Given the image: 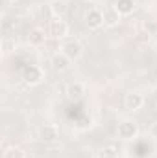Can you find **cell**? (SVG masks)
<instances>
[{
	"instance_id": "d6986e66",
	"label": "cell",
	"mask_w": 157,
	"mask_h": 158,
	"mask_svg": "<svg viewBox=\"0 0 157 158\" xmlns=\"http://www.w3.org/2000/svg\"><path fill=\"white\" fill-rule=\"evenodd\" d=\"M154 121H157V110L154 112Z\"/></svg>"
},
{
	"instance_id": "ac0fdd59",
	"label": "cell",
	"mask_w": 157,
	"mask_h": 158,
	"mask_svg": "<svg viewBox=\"0 0 157 158\" xmlns=\"http://www.w3.org/2000/svg\"><path fill=\"white\" fill-rule=\"evenodd\" d=\"M152 99H154V101L157 103V86L154 88V90H152Z\"/></svg>"
},
{
	"instance_id": "277c9868",
	"label": "cell",
	"mask_w": 157,
	"mask_h": 158,
	"mask_svg": "<svg viewBox=\"0 0 157 158\" xmlns=\"http://www.w3.org/2000/svg\"><path fill=\"white\" fill-rule=\"evenodd\" d=\"M43 77H44V72L37 64H28L24 68V72H22V79L28 85H39L41 81H43Z\"/></svg>"
},
{
	"instance_id": "ba28073f",
	"label": "cell",
	"mask_w": 157,
	"mask_h": 158,
	"mask_svg": "<svg viewBox=\"0 0 157 158\" xmlns=\"http://www.w3.org/2000/svg\"><path fill=\"white\" fill-rule=\"evenodd\" d=\"M120 13H118L117 9L111 6V7H107L105 11H104V26H109V28H115L118 22H120Z\"/></svg>"
},
{
	"instance_id": "7a4b0ae2",
	"label": "cell",
	"mask_w": 157,
	"mask_h": 158,
	"mask_svg": "<svg viewBox=\"0 0 157 158\" xmlns=\"http://www.w3.org/2000/svg\"><path fill=\"white\" fill-rule=\"evenodd\" d=\"M48 33L54 39H63L69 33V26L61 17H52L50 22H48Z\"/></svg>"
},
{
	"instance_id": "52a82bcc",
	"label": "cell",
	"mask_w": 157,
	"mask_h": 158,
	"mask_svg": "<svg viewBox=\"0 0 157 158\" xmlns=\"http://www.w3.org/2000/svg\"><path fill=\"white\" fill-rule=\"evenodd\" d=\"M124 105H126V109H129V110H139V109L144 105V98H142V94H139V92H128L126 98H124Z\"/></svg>"
},
{
	"instance_id": "30bf717a",
	"label": "cell",
	"mask_w": 157,
	"mask_h": 158,
	"mask_svg": "<svg viewBox=\"0 0 157 158\" xmlns=\"http://www.w3.org/2000/svg\"><path fill=\"white\" fill-rule=\"evenodd\" d=\"M69 64H70V59L67 55H63V53H56L52 57V68L56 72H65L69 68Z\"/></svg>"
},
{
	"instance_id": "5bb4252c",
	"label": "cell",
	"mask_w": 157,
	"mask_h": 158,
	"mask_svg": "<svg viewBox=\"0 0 157 158\" xmlns=\"http://www.w3.org/2000/svg\"><path fill=\"white\" fill-rule=\"evenodd\" d=\"M98 158H117V147H115V145H105V147L100 151Z\"/></svg>"
},
{
	"instance_id": "2e32d148",
	"label": "cell",
	"mask_w": 157,
	"mask_h": 158,
	"mask_svg": "<svg viewBox=\"0 0 157 158\" xmlns=\"http://www.w3.org/2000/svg\"><path fill=\"white\" fill-rule=\"evenodd\" d=\"M144 30H146L148 35H155L157 33V22L155 20H146L144 22Z\"/></svg>"
},
{
	"instance_id": "4fadbf2b",
	"label": "cell",
	"mask_w": 157,
	"mask_h": 158,
	"mask_svg": "<svg viewBox=\"0 0 157 158\" xmlns=\"http://www.w3.org/2000/svg\"><path fill=\"white\" fill-rule=\"evenodd\" d=\"M4 158H26L24 155V151L20 149V147H7L6 151H4Z\"/></svg>"
},
{
	"instance_id": "5b68a950",
	"label": "cell",
	"mask_w": 157,
	"mask_h": 158,
	"mask_svg": "<svg viewBox=\"0 0 157 158\" xmlns=\"http://www.w3.org/2000/svg\"><path fill=\"white\" fill-rule=\"evenodd\" d=\"M39 138L43 140V142H46V143L57 142V138H59V127H57V125H54V123H48V125L41 127Z\"/></svg>"
},
{
	"instance_id": "e0dca14e",
	"label": "cell",
	"mask_w": 157,
	"mask_h": 158,
	"mask_svg": "<svg viewBox=\"0 0 157 158\" xmlns=\"http://www.w3.org/2000/svg\"><path fill=\"white\" fill-rule=\"evenodd\" d=\"M152 136L157 138V121H154V125H152Z\"/></svg>"
},
{
	"instance_id": "8992f818",
	"label": "cell",
	"mask_w": 157,
	"mask_h": 158,
	"mask_svg": "<svg viewBox=\"0 0 157 158\" xmlns=\"http://www.w3.org/2000/svg\"><path fill=\"white\" fill-rule=\"evenodd\" d=\"M61 53L67 55L70 61H76V59L81 57V44L78 40H69V42H65L61 46Z\"/></svg>"
},
{
	"instance_id": "9c48e42d",
	"label": "cell",
	"mask_w": 157,
	"mask_h": 158,
	"mask_svg": "<svg viewBox=\"0 0 157 158\" xmlns=\"http://www.w3.org/2000/svg\"><path fill=\"white\" fill-rule=\"evenodd\" d=\"M113 7L117 9L122 17H128V15H131L133 9H135V0H117V2L113 4Z\"/></svg>"
},
{
	"instance_id": "8fae6325",
	"label": "cell",
	"mask_w": 157,
	"mask_h": 158,
	"mask_svg": "<svg viewBox=\"0 0 157 158\" xmlns=\"http://www.w3.org/2000/svg\"><path fill=\"white\" fill-rule=\"evenodd\" d=\"M83 94H85V86H83V83H70L69 86H67V96L70 98V99H79V98H83Z\"/></svg>"
},
{
	"instance_id": "7c38bea8",
	"label": "cell",
	"mask_w": 157,
	"mask_h": 158,
	"mask_svg": "<svg viewBox=\"0 0 157 158\" xmlns=\"http://www.w3.org/2000/svg\"><path fill=\"white\" fill-rule=\"evenodd\" d=\"M44 31H41L39 28H35V30H32L30 31V44H34V46H39L44 42Z\"/></svg>"
},
{
	"instance_id": "6da1fadb",
	"label": "cell",
	"mask_w": 157,
	"mask_h": 158,
	"mask_svg": "<svg viewBox=\"0 0 157 158\" xmlns=\"http://www.w3.org/2000/svg\"><path fill=\"white\" fill-rule=\"evenodd\" d=\"M117 134H118V138L129 142V140L137 138V134H139V127H137V123H133V121H129V119H124V121L118 123Z\"/></svg>"
},
{
	"instance_id": "3957f363",
	"label": "cell",
	"mask_w": 157,
	"mask_h": 158,
	"mask_svg": "<svg viewBox=\"0 0 157 158\" xmlns=\"http://www.w3.org/2000/svg\"><path fill=\"white\" fill-rule=\"evenodd\" d=\"M83 20H85V24H87L89 30H98V28L104 26V11L92 7V9H89V11L85 13Z\"/></svg>"
},
{
	"instance_id": "9a60e30c",
	"label": "cell",
	"mask_w": 157,
	"mask_h": 158,
	"mask_svg": "<svg viewBox=\"0 0 157 158\" xmlns=\"http://www.w3.org/2000/svg\"><path fill=\"white\" fill-rule=\"evenodd\" d=\"M50 7H52V13H54V17H61V13L65 11V4H63L61 0H56V2H52V4H50Z\"/></svg>"
}]
</instances>
